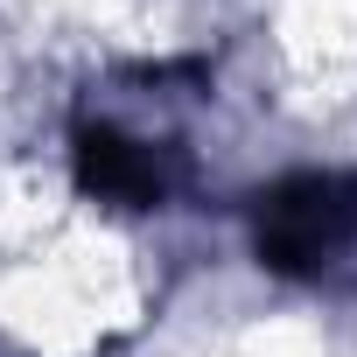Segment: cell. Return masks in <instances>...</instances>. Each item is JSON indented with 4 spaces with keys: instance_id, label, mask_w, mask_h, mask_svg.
<instances>
[{
    "instance_id": "1",
    "label": "cell",
    "mask_w": 357,
    "mask_h": 357,
    "mask_svg": "<svg viewBox=\"0 0 357 357\" xmlns=\"http://www.w3.org/2000/svg\"><path fill=\"white\" fill-rule=\"evenodd\" d=\"M357 238V175H294L259 204V259L315 273Z\"/></svg>"
}]
</instances>
